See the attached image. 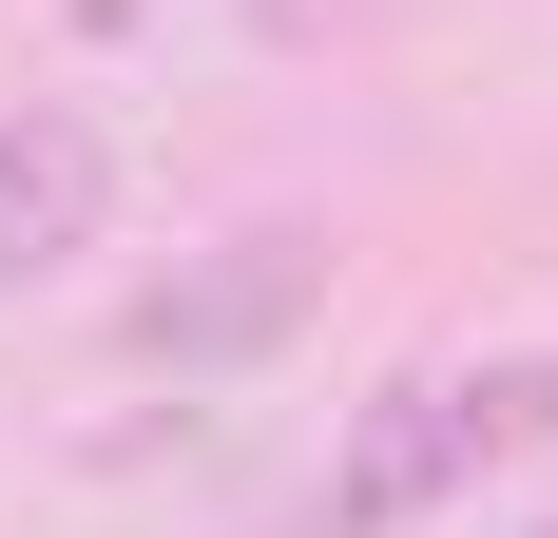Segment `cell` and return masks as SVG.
<instances>
[{
    "instance_id": "cell-3",
    "label": "cell",
    "mask_w": 558,
    "mask_h": 538,
    "mask_svg": "<svg viewBox=\"0 0 558 538\" xmlns=\"http://www.w3.org/2000/svg\"><path fill=\"white\" fill-rule=\"evenodd\" d=\"M77 250H116V135L77 97H20L0 115V308L58 289Z\"/></svg>"
},
{
    "instance_id": "cell-2",
    "label": "cell",
    "mask_w": 558,
    "mask_h": 538,
    "mask_svg": "<svg viewBox=\"0 0 558 538\" xmlns=\"http://www.w3.org/2000/svg\"><path fill=\"white\" fill-rule=\"evenodd\" d=\"M482 462H501V442H482V384H462V366H404L386 404L347 424V462H328V500H308V538H404V519H444Z\"/></svg>"
},
{
    "instance_id": "cell-4",
    "label": "cell",
    "mask_w": 558,
    "mask_h": 538,
    "mask_svg": "<svg viewBox=\"0 0 558 538\" xmlns=\"http://www.w3.org/2000/svg\"><path fill=\"white\" fill-rule=\"evenodd\" d=\"M58 20H77V39H135V20H155V0H58Z\"/></svg>"
},
{
    "instance_id": "cell-1",
    "label": "cell",
    "mask_w": 558,
    "mask_h": 538,
    "mask_svg": "<svg viewBox=\"0 0 558 538\" xmlns=\"http://www.w3.org/2000/svg\"><path fill=\"white\" fill-rule=\"evenodd\" d=\"M328 308V231L308 212H270V231H231L213 269H173L155 308H135V366H173V384H213V366H270L289 327Z\"/></svg>"
}]
</instances>
